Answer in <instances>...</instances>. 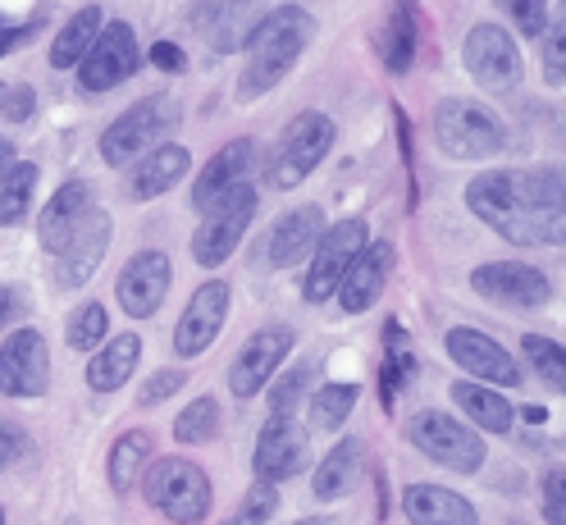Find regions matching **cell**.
<instances>
[{"mask_svg": "<svg viewBox=\"0 0 566 525\" xmlns=\"http://www.w3.org/2000/svg\"><path fill=\"white\" fill-rule=\"evenodd\" d=\"M467 206L516 248H566L562 169H484L467 183Z\"/></svg>", "mask_w": 566, "mask_h": 525, "instance_id": "1", "label": "cell"}, {"mask_svg": "<svg viewBox=\"0 0 566 525\" xmlns=\"http://www.w3.org/2000/svg\"><path fill=\"white\" fill-rule=\"evenodd\" d=\"M311 38H315V23H311V14L302 6L270 10L252 28V38H247V69H242V78H238V96L242 101H256L270 87H279L283 78L293 74V64L311 46Z\"/></svg>", "mask_w": 566, "mask_h": 525, "instance_id": "2", "label": "cell"}, {"mask_svg": "<svg viewBox=\"0 0 566 525\" xmlns=\"http://www.w3.org/2000/svg\"><path fill=\"white\" fill-rule=\"evenodd\" d=\"M434 137L452 160H489L507 143L503 119L471 96H443L434 105Z\"/></svg>", "mask_w": 566, "mask_h": 525, "instance_id": "3", "label": "cell"}, {"mask_svg": "<svg viewBox=\"0 0 566 525\" xmlns=\"http://www.w3.org/2000/svg\"><path fill=\"white\" fill-rule=\"evenodd\" d=\"M179 128V101L174 96H147V101H137L128 105V111L101 133V160L105 165H133L142 160L147 151L160 147V137Z\"/></svg>", "mask_w": 566, "mask_h": 525, "instance_id": "4", "label": "cell"}, {"mask_svg": "<svg viewBox=\"0 0 566 525\" xmlns=\"http://www.w3.org/2000/svg\"><path fill=\"white\" fill-rule=\"evenodd\" d=\"M147 503L174 525H201L210 512V475L184 458H156L142 475Z\"/></svg>", "mask_w": 566, "mask_h": 525, "instance_id": "5", "label": "cell"}, {"mask_svg": "<svg viewBox=\"0 0 566 525\" xmlns=\"http://www.w3.org/2000/svg\"><path fill=\"white\" fill-rule=\"evenodd\" d=\"M334 119L321 115V111H302L289 128H283L279 147L270 156V188L279 192H293L302 179H311L315 169H321V160L334 151Z\"/></svg>", "mask_w": 566, "mask_h": 525, "instance_id": "6", "label": "cell"}, {"mask_svg": "<svg viewBox=\"0 0 566 525\" xmlns=\"http://www.w3.org/2000/svg\"><path fill=\"white\" fill-rule=\"evenodd\" d=\"M252 220H256V188L252 183L229 188L216 206L201 210V229L192 233V261L206 265V270L224 265Z\"/></svg>", "mask_w": 566, "mask_h": 525, "instance_id": "7", "label": "cell"}, {"mask_svg": "<svg viewBox=\"0 0 566 525\" xmlns=\"http://www.w3.org/2000/svg\"><path fill=\"white\" fill-rule=\"evenodd\" d=\"M407 439L430 462H439L457 475H475L484 466V439L471 426H462V420H452L448 411H416L407 420Z\"/></svg>", "mask_w": 566, "mask_h": 525, "instance_id": "8", "label": "cell"}, {"mask_svg": "<svg viewBox=\"0 0 566 525\" xmlns=\"http://www.w3.org/2000/svg\"><path fill=\"white\" fill-rule=\"evenodd\" d=\"M366 242H370L366 220H338L334 229H325V238L315 242V252H311V270L302 279V297L306 302H329L343 284L347 265L361 256Z\"/></svg>", "mask_w": 566, "mask_h": 525, "instance_id": "9", "label": "cell"}, {"mask_svg": "<svg viewBox=\"0 0 566 525\" xmlns=\"http://www.w3.org/2000/svg\"><path fill=\"white\" fill-rule=\"evenodd\" d=\"M462 60L471 69V78L484 87V92H507L521 83V51L512 42V32L499 28V23H475L467 32V46H462Z\"/></svg>", "mask_w": 566, "mask_h": 525, "instance_id": "10", "label": "cell"}, {"mask_svg": "<svg viewBox=\"0 0 566 525\" xmlns=\"http://www.w3.org/2000/svg\"><path fill=\"white\" fill-rule=\"evenodd\" d=\"M443 347H448V357L462 366L467 375H475V384H499V389H516V384H521V361L507 353L499 338H489L484 329L452 325Z\"/></svg>", "mask_w": 566, "mask_h": 525, "instance_id": "11", "label": "cell"}, {"mask_svg": "<svg viewBox=\"0 0 566 525\" xmlns=\"http://www.w3.org/2000/svg\"><path fill=\"white\" fill-rule=\"evenodd\" d=\"M137 38H133V28L128 23H105L101 28V38L92 42V51L83 55L78 64V92L96 96V92H111L119 83L133 78V69H137Z\"/></svg>", "mask_w": 566, "mask_h": 525, "instance_id": "12", "label": "cell"}, {"mask_svg": "<svg viewBox=\"0 0 566 525\" xmlns=\"http://www.w3.org/2000/svg\"><path fill=\"white\" fill-rule=\"evenodd\" d=\"M471 288L499 306H516V311H535L553 302V284L548 274L525 265V261H489L471 274Z\"/></svg>", "mask_w": 566, "mask_h": 525, "instance_id": "13", "label": "cell"}, {"mask_svg": "<svg viewBox=\"0 0 566 525\" xmlns=\"http://www.w3.org/2000/svg\"><path fill=\"white\" fill-rule=\"evenodd\" d=\"M293 343H297L293 325H265V329H256L252 338H247L242 353H238L233 366H229V389H233V398H256L265 384H270V375L283 366V357L293 353Z\"/></svg>", "mask_w": 566, "mask_h": 525, "instance_id": "14", "label": "cell"}, {"mask_svg": "<svg viewBox=\"0 0 566 525\" xmlns=\"http://www.w3.org/2000/svg\"><path fill=\"white\" fill-rule=\"evenodd\" d=\"M51 384L46 338L38 329H14L0 343V393L6 398H42Z\"/></svg>", "mask_w": 566, "mask_h": 525, "instance_id": "15", "label": "cell"}, {"mask_svg": "<svg viewBox=\"0 0 566 525\" xmlns=\"http://www.w3.org/2000/svg\"><path fill=\"white\" fill-rule=\"evenodd\" d=\"M224 315H229V284L224 279H206V284L192 293V302L184 306V321H179V329H174V353H179L184 361L201 357L206 347L220 338Z\"/></svg>", "mask_w": 566, "mask_h": 525, "instance_id": "16", "label": "cell"}, {"mask_svg": "<svg viewBox=\"0 0 566 525\" xmlns=\"http://www.w3.org/2000/svg\"><path fill=\"white\" fill-rule=\"evenodd\" d=\"M169 279H174V265L165 252H137L119 279H115V297H119V311L133 315V321H147L165 306V293H169Z\"/></svg>", "mask_w": 566, "mask_h": 525, "instance_id": "17", "label": "cell"}, {"mask_svg": "<svg viewBox=\"0 0 566 525\" xmlns=\"http://www.w3.org/2000/svg\"><path fill=\"white\" fill-rule=\"evenodd\" d=\"M306 462V434L293 416H270L261 434H256V452H252V471L261 484H279L293 480Z\"/></svg>", "mask_w": 566, "mask_h": 525, "instance_id": "18", "label": "cell"}, {"mask_svg": "<svg viewBox=\"0 0 566 525\" xmlns=\"http://www.w3.org/2000/svg\"><path fill=\"white\" fill-rule=\"evenodd\" d=\"M388 270H394V248H388V242H366L361 256L347 265L343 284H338V293H334L338 306H343L347 315L370 311V306L379 302L384 284H388Z\"/></svg>", "mask_w": 566, "mask_h": 525, "instance_id": "19", "label": "cell"}, {"mask_svg": "<svg viewBox=\"0 0 566 525\" xmlns=\"http://www.w3.org/2000/svg\"><path fill=\"white\" fill-rule=\"evenodd\" d=\"M256 169V143L252 137H238V143L220 147L216 156H210V165L197 174L192 183V210H210L229 188L247 183V174Z\"/></svg>", "mask_w": 566, "mask_h": 525, "instance_id": "20", "label": "cell"}, {"mask_svg": "<svg viewBox=\"0 0 566 525\" xmlns=\"http://www.w3.org/2000/svg\"><path fill=\"white\" fill-rule=\"evenodd\" d=\"M92 188L83 183V179H74V183H64V188H55V197L42 206V220H38V238H42V252H51V256H60L64 248H69V238L78 233V224L92 216Z\"/></svg>", "mask_w": 566, "mask_h": 525, "instance_id": "21", "label": "cell"}, {"mask_svg": "<svg viewBox=\"0 0 566 525\" xmlns=\"http://www.w3.org/2000/svg\"><path fill=\"white\" fill-rule=\"evenodd\" d=\"M325 238V210L321 206H297V210H289L274 229H270V238H265V261L270 265H297L302 256H311L315 252V242Z\"/></svg>", "mask_w": 566, "mask_h": 525, "instance_id": "22", "label": "cell"}, {"mask_svg": "<svg viewBox=\"0 0 566 525\" xmlns=\"http://www.w3.org/2000/svg\"><path fill=\"white\" fill-rule=\"evenodd\" d=\"M105 248H111V216L105 210H92V216L78 224V233L69 238V248L55 256L60 261V284L78 288L96 274V265L105 261Z\"/></svg>", "mask_w": 566, "mask_h": 525, "instance_id": "23", "label": "cell"}, {"mask_svg": "<svg viewBox=\"0 0 566 525\" xmlns=\"http://www.w3.org/2000/svg\"><path fill=\"white\" fill-rule=\"evenodd\" d=\"M402 512L411 525H480L471 498L452 494L443 484H411L402 494Z\"/></svg>", "mask_w": 566, "mask_h": 525, "instance_id": "24", "label": "cell"}, {"mask_svg": "<svg viewBox=\"0 0 566 525\" xmlns=\"http://www.w3.org/2000/svg\"><path fill=\"white\" fill-rule=\"evenodd\" d=\"M188 169H192L188 147H179V143H160L156 151H147V156L137 160L133 179H128V192H133L137 201L165 197L174 183H184V174H188Z\"/></svg>", "mask_w": 566, "mask_h": 525, "instance_id": "25", "label": "cell"}, {"mask_svg": "<svg viewBox=\"0 0 566 525\" xmlns=\"http://www.w3.org/2000/svg\"><path fill=\"white\" fill-rule=\"evenodd\" d=\"M361 471H366V443L361 439H338V448H329V458L315 466V480H311L315 498L334 503V498L352 494V484L361 480Z\"/></svg>", "mask_w": 566, "mask_h": 525, "instance_id": "26", "label": "cell"}, {"mask_svg": "<svg viewBox=\"0 0 566 525\" xmlns=\"http://www.w3.org/2000/svg\"><path fill=\"white\" fill-rule=\"evenodd\" d=\"M137 357H142V338H137V334L111 338V343H105L101 353H92V361H87V389H96V393L124 389V384L133 379V370H137Z\"/></svg>", "mask_w": 566, "mask_h": 525, "instance_id": "27", "label": "cell"}, {"mask_svg": "<svg viewBox=\"0 0 566 525\" xmlns=\"http://www.w3.org/2000/svg\"><path fill=\"white\" fill-rule=\"evenodd\" d=\"M151 462H156V439L147 430L119 434L115 448H111V466H105V475H111V489H115V494H133Z\"/></svg>", "mask_w": 566, "mask_h": 525, "instance_id": "28", "label": "cell"}, {"mask_svg": "<svg viewBox=\"0 0 566 525\" xmlns=\"http://www.w3.org/2000/svg\"><path fill=\"white\" fill-rule=\"evenodd\" d=\"M452 402L462 407L475 426H484L489 434H512V402L499 393V389H489V384H475V379H457L452 384Z\"/></svg>", "mask_w": 566, "mask_h": 525, "instance_id": "29", "label": "cell"}, {"mask_svg": "<svg viewBox=\"0 0 566 525\" xmlns=\"http://www.w3.org/2000/svg\"><path fill=\"white\" fill-rule=\"evenodd\" d=\"M375 55L384 60L388 74H411V64H416V14H411V6H394V14L384 19V28L375 32Z\"/></svg>", "mask_w": 566, "mask_h": 525, "instance_id": "30", "label": "cell"}, {"mask_svg": "<svg viewBox=\"0 0 566 525\" xmlns=\"http://www.w3.org/2000/svg\"><path fill=\"white\" fill-rule=\"evenodd\" d=\"M96 38H101V10H96V6H83L74 19L60 28V38L51 42V64H55V69L83 64V55L92 51Z\"/></svg>", "mask_w": 566, "mask_h": 525, "instance_id": "31", "label": "cell"}, {"mask_svg": "<svg viewBox=\"0 0 566 525\" xmlns=\"http://www.w3.org/2000/svg\"><path fill=\"white\" fill-rule=\"evenodd\" d=\"M521 353L530 361V370H535L548 389L566 393V347L557 338H544V334H525L521 338Z\"/></svg>", "mask_w": 566, "mask_h": 525, "instance_id": "32", "label": "cell"}, {"mask_svg": "<svg viewBox=\"0 0 566 525\" xmlns=\"http://www.w3.org/2000/svg\"><path fill=\"white\" fill-rule=\"evenodd\" d=\"M32 192H38V165L19 160L10 169V179L0 183V224H19L32 206Z\"/></svg>", "mask_w": 566, "mask_h": 525, "instance_id": "33", "label": "cell"}, {"mask_svg": "<svg viewBox=\"0 0 566 525\" xmlns=\"http://www.w3.org/2000/svg\"><path fill=\"white\" fill-rule=\"evenodd\" d=\"M357 384H325V389H315V402H311V426L315 430H338L343 420L352 416L357 407Z\"/></svg>", "mask_w": 566, "mask_h": 525, "instance_id": "34", "label": "cell"}, {"mask_svg": "<svg viewBox=\"0 0 566 525\" xmlns=\"http://www.w3.org/2000/svg\"><path fill=\"white\" fill-rule=\"evenodd\" d=\"M111 329V315H105L101 302H83L78 311H69V325H64V343L74 347V353H92V347L105 338Z\"/></svg>", "mask_w": 566, "mask_h": 525, "instance_id": "35", "label": "cell"}, {"mask_svg": "<svg viewBox=\"0 0 566 525\" xmlns=\"http://www.w3.org/2000/svg\"><path fill=\"white\" fill-rule=\"evenodd\" d=\"M220 434V402L216 398H197L179 420H174V439L179 443H210Z\"/></svg>", "mask_w": 566, "mask_h": 525, "instance_id": "36", "label": "cell"}, {"mask_svg": "<svg viewBox=\"0 0 566 525\" xmlns=\"http://www.w3.org/2000/svg\"><path fill=\"white\" fill-rule=\"evenodd\" d=\"M384 370L394 375L398 384L416 379V357H411V338L402 334V325H398V321H388V329H384Z\"/></svg>", "mask_w": 566, "mask_h": 525, "instance_id": "37", "label": "cell"}, {"mask_svg": "<svg viewBox=\"0 0 566 525\" xmlns=\"http://www.w3.org/2000/svg\"><path fill=\"white\" fill-rule=\"evenodd\" d=\"M544 83L566 87V14L544 28Z\"/></svg>", "mask_w": 566, "mask_h": 525, "instance_id": "38", "label": "cell"}, {"mask_svg": "<svg viewBox=\"0 0 566 525\" xmlns=\"http://www.w3.org/2000/svg\"><path fill=\"white\" fill-rule=\"evenodd\" d=\"M306 384H311V366L302 361V366H293V370L270 389V416H293L297 402H302V389H306Z\"/></svg>", "mask_w": 566, "mask_h": 525, "instance_id": "39", "label": "cell"}, {"mask_svg": "<svg viewBox=\"0 0 566 525\" xmlns=\"http://www.w3.org/2000/svg\"><path fill=\"white\" fill-rule=\"evenodd\" d=\"M274 507H279L274 484H256L252 494H247V498L233 507V516H229L224 525H265V521L274 516Z\"/></svg>", "mask_w": 566, "mask_h": 525, "instance_id": "40", "label": "cell"}, {"mask_svg": "<svg viewBox=\"0 0 566 525\" xmlns=\"http://www.w3.org/2000/svg\"><path fill=\"white\" fill-rule=\"evenodd\" d=\"M499 6L521 28V38H539L548 28V0H499Z\"/></svg>", "mask_w": 566, "mask_h": 525, "instance_id": "41", "label": "cell"}, {"mask_svg": "<svg viewBox=\"0 0 566 525\" xmlns=\"http://www.w3.org/2000/svg\"><path fill=\"white\" fill-rule=\"evenodd\" d=\"M544 521L566 525V466H553L544 475Z\"/></svg>", "mask_w": 566, "mask_h": 525, "instance_id": "42", "label": "cell"}, {"mask_svg": "<svg viewBox=\"0 0 566 525\" xmlns=\"http://www.w3.org/2000/svg\"><path fill=\"white\" fill-rule=\"evenodd\" d=\"M28 452V434H23V426L19 420H6L0 416V471H10L19 458Z\"/></svg>", "mask_w": 566, "mask_h": 525, "instance_id": "43", "label": "cell"}, {"mask_svg": "<svg viewBox=\"0 0 566 525\" xmlns=\"http://www.w3.org/2000/svg\"><path fill=\"white\" fill-rule=\"evenodd\" d=\"M32 111H38V92H32L28 83L10 87V92H6V101H0V115H6L10 124H28V119H32Z\"/></svg>", "mask_w": 566, "mask_h": 525, "instance_id": "44", "label": "cell"}, {"mask_svg": "<svg viewBox=\"0 0 566 525\" xmlns=\"http://www.w3.org/2000/svg\"><path fill=\"white\" fill-rule=\"evenodd\" d=\"M174 389H184V370H156V375L147 379V389L137 393V402H142V407H156V402H165Z\"/></svg>", "mask_w": 566, "mask_h": 525, "instance_id": "45", "label": "cell"}, {"mask_svg": "<svg viewBox=\"0 0 566 525\" xmlns=\"http://www.w3.org/2000/svg\"><path fill=\"white\" fill-rule=\"evenodd\" d=\"M151 64L165 69V74H184V69H188V55L174 46V42H156V46H151Z\"/></svg>", "mask_w": 566, "mask_h": 525, "instance_id": "46", "label": "cell"}, {"mask_svg": "<svg viewBox=\"0 0 566 525\" xmlns=\"http://www.w3.org/2000/svg\"><path fill=\"white\" fill-rule=\"evenodd\" d=\"M394 124H398V143H402V165H407V174L416 169V147H411V124H407V115L394 105ZM411 183H416V174H411Z\"/></svg>", "mask_w": 566, "mask_h": 525, "instance_id": "47", "label": "cell"}, {"mask_svg": "<svg viewBox=\"0 0 566 525\" xmlns=\"http://www.w3.org/2000/svg\"><path fill=\"white\" fill-rule=\"evenodd\" d=\"M23 311V297L14 288H0V329H10V321H19Z\"/></svg>", "mask_w": 566, "mask_h": 525, "instance_id": "48", "label": "cell"}, {"mask_svg": "<svg viewBox=\"0 0 566 525\" xmlns=\"http://www.w3.org/2000/svg\"><path fill=\"white\" fill-rule=\"evenodd\" d=\"M19 38H23V28H19L10 14H0V55H6V51H10Z\"/></svg>", "mask_w": 566, "mask_h": 525, "instance_id": "49", "label": "cell"}, {"mask_svg": "<svg viewBox=\"0 0 566 525\" xmlns=\"http://www.w3.org/2000/svg\"><path fill=\"white\" fill-rule=\"evenodd\" d=\"M19 160H14V147L6 143V137H0V183H6L10 179V169H14Z\"/></svg>", "mask_w": 566, "mask_h": 525, "instance_id": "50", "label": "cell"}, {"mask_svg": "<svg viewBox=\"0 0 566 525\" xmlns=\"http://www.w3.org/2000/svg\"><path fill=\"white\" fill-rule=\"evenodd\" d=\"M521 416L530 420V426H544V420H548V411H544V407H525Z\"/></svg>", "mask_w": 566, "mask_h": 525, "instance_id": "51", "label": "cell"}, {"mask_svg": "<svg viewBox=\"0 0 566 525\" xmlns=\"http://www.w3.org/2000/svg\"><path fill=\"white\" fill-rule=\"evenodd\" d=\"M297 525H334L329 516H306V521H297Z\"/></svg>", "mask_w": 566, "mask_h": 525, "instance_id": "52", "label": "cell"}, {"mask_svg": "<svg viewBox=\"0 0 566 525\" xmlns=\"http://www.w3.org/2000/svg\"><path fill=\"white\" fill-rule=\"evenodd\" d=\"M0 525H6V507H0Z\"/></svg>", "mask_w": 566, "mask_h": 525, "instance_id": "53", "label": "cell"}, {"mask_svg": "<svg viewBox=\"0 0 566 525\" xmlns=\"http://www.w3.org/2000/svg\"><path fill=\"white\" fill-rule=\"evenodd\" d=\"M0 101H6V87H0Z\"/></svg>", "mask_w": 566, "mask_h": 525, "instance_id": "54", "label": "cell"}, {"mask_svg": "<svg viewBox=\"0 0 566 525\" xmlns=\"http://www.w3.org/2000/svg\"><path fill=\"white\" fill-rule=\"evenodd\" d=\"M69 525H78V521H69Z\"/></svg>", "mask_w": 566, "mask_h": 525, "instance_id": "55", "label": "cell"}, {"mask_svg": "<svg viewBox=\"0 0 566 525\" xmlns=\"http://www.w3.org/2000/svg\"><path fill=\"white\" fill-rule=\"evenodd\" d=\"M562 6H566V0H562Z\"/></svg>", "mask_w": 566, "mask_h": 525, "instance_id": "56", "label": "cell"}]
</instances>
